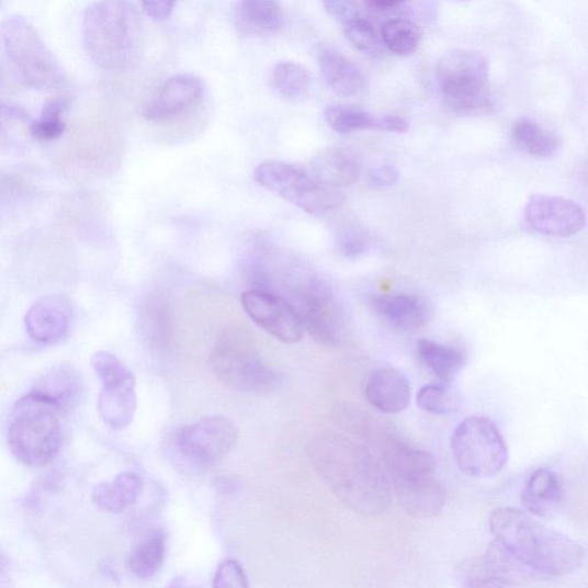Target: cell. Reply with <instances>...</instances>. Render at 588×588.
I'll use <instances>...</instances> for the list:
<instances>
[{"label":"cell","mask_w":588,"mask_h":588,"mask_svg":"<svg viewBox=\"0 0 588 588\" xmlns=\"http://www.w3.org/2000/svg\"><path fill=\"white\" fill-rule=\"evenodd\" d=\"M5 56L19 81L27 88L48 91L64 86L65 71L37 31L26 19L13 15L3 22Z\"/></svg>","instance_id":"obj_8"},{"label":"cell","mask_w":588,"mask_h":588,"mask_svg":"<svg viewBox=\"0 0 588 588\" xmlns=\"http://www.w3.org/2000/svg\"><path fill=\"white\" fill-rule=\"evenodd\" d=\"M436 79L448 108L462 115H476L493 109L489 63L478 52L455 50L441 57Z\"/></svg>","instance_id":"obj_7"},{"label":"cell","mask_w":588,"mask_h":588,"mask_svg":"<svg viewBox=\"0 0 588 588\" xmlns=\"http://www.w3.org/2000/svg\"><path fill=\"white\" fill-rule=\"evenodd\" d=\"M418 406L430 414L446 415L456 407V399L450 384L441 383L427 385L419 391L416 397Z\"/></svg>","instance_id":"obj_35"},{"label":"cell","mask_w":588,"mask_h":588,"mask_svg":"<svg viewBox=\"0 0 588 588\" xmlns=\"http://www.w3.org/2000/svg\"><path fill=\"white\" fill-rule=\"evenodd\" d=\"M398 181L399 171L394 166H378L366 178L368 185L376 190L394 186Z\"/></svg>","instance_id":"obj_38"},{"label":"cell","mask_w":588,"mask_h":588,"mask_svg":"<svg viewBox=\"0 0 588 588\" xmlns=\"http://www.w3.org/2000/svg\"><path fill=\"white\" fill-rule=\"evenodd\" d=\"M371 307L389 326L406 332L422 329L430 318L426 302L410 294H377L371 299Z\"/></svg>","instance_id":"obj_20"},{"label":"cell","mask_w":588,"mask_h":588,"mask_svg":"<svg viewBox=\"0 0 588 588\" xmlns=\"http://www.w3.org/2000/svg\"><path fill=\"white\" fill-rule=\"evenodd\" d=\"M167 534L162 529L146 533L133 547L127 567L137 578L147 580L158 575L166 559Z\"/></svg>","instance_id":"obj_28"},{"label":"cell","mask_w":588,"mask_h":588,"mask_svg":"<svg viewBox=\"0 0 588 588\" xmlns=\"http://www.w3.org/2000/svg\"><path fill=\"white\" fill-rule=\"evenodd\" d=\"M241 306L251 320L285 344H296L305 332L299 312L276 294L263 290L242 293Z\"/></svg>","instance_id":"obj_14"},{"label":"cell","mask_w":588,"mask_h":588,"mask_svg":"<svg viewBox=\"0 0 588 588\" xmlns=\"http://www.w3.org/2000/svg\"><path fill=\"white\" fill-rule=\"evenodd\" d=\"M178 0H140L145 14L154 21L168 20L177 7Z\"/></svg>","instance_id":"obj_39"},{"label":"cell","mask_w":588,"mask_h":588,"mask_svg":"<svg viewBox=\"0 0 588 588\" xmlns=\"http://www.w3.org/2000/svg\"><path fill=\"white\" fill-rule=\"evenodd\" d=\"M512 140L522 151L539 158L554 156L559 146V140L555 135L528 117L514 122Z\"/></svg>","instance_id":"obj_30"},{"label":"cell","mask_w":588,"mask_h":588,"mask_svg":"<svg viewBox=\"0 0 588 588\" xmlns=\"http://www.w3.org/2000/svg\"><path fill=\"white\" fill-rule=\"evenodd\" d=\"M323 3L332 16L344 22L358 15L354 0H323Z\"/></svg>","instance_id":"obj_40"},{"label":"cell","mask_w":588,"mask_h":588,"mask_svg":"<svg viewBox=\"0 0 588 588\" xmlns=\"http://www.w3.org/2000/svg\"><path fill=\"white\" fill-rule=\"evenodd\" d=\"M418 358L430 374L445 384H451L465 364L463 351L430 339L419 341Z\"/></svg>","instance_id":"obj_29"},{"label":"cell","mask_w":588,"mask_h":588,"mask_svg":"<svg viewBox=\"0 0 588 588\" xmlns=\"http://www.w3.org/2000/svg\"><path fill=\"white\" fill-rule=\"evenodd\" d=\"M346 35L360 52H372L377 45V35L373 24L359 15L344 22Z\"/></svg>","instance_id":"obj_36"},{"label":"cell","mask_w":588,"mask_h":588,"mask_svg":"<svg viewBox=\"0 0 588 588\" xmlns=\"http://www.w3.org/2000/svg\"><path fill=\"white\" fill-rule=\"evenodd\" d=\"M325 115L330 128L339 134L376 129L377 117L357 108L332 105Z\"/></svg>","instance_id":"obj_33"},{"label":"cell","mask_w":588,"mask_h":588,"mask_svg":"<svg viewBox=\"0 0 588 588\" xmlns=\"http://www.w3.org/2000/svg\"><path fill=\"white\" fill-rule=\"evenodd\" d=\"M405 0H363L364 5L373 11H387L398 8Z\"/></svg>","instance_id":"obj_43"},{"label":"cell","mask_w":588,"mask_h":588,"mask_svg":"<svg viewBox=\"0 0 588 588\" xmlns=\"http://www.w3.org/2000/svg\"><path fill=\"white\" fill-rule=\"evenodd\" d=\"M214 587H249L248 576L245 574L240 563L236 559H227L218 566Z\"/></svg>","instance_id":"obj_37"},{"label":"cell","mask_w":588,"mask_h":588,"mask_svg":"<svg viewBox=\"0 0 588 588\" xmlns=\"http://www.w3.org/2000/svg\"><path fill=\"white\" fill-rule=\"evenodd\" d=\"M318 61L325 82L337 95L349 98L365 90L368 79L364 71L347 56L325 48Z\"/></svg>","instance_id":"obj_24"},{"label":"cell","mask_w":588,"mask_h":588,"mask_svg":"<svg viewBox=\"0 0 588 588\" xmlns=\"http://www.w3.org/2000/svg\"><path fill=\"white\" fill-rule=\"evenodd\" d=\"M30 392L65 414L80 404L83 395V381L76 368L63 364L42 375Z\"/></svg>","instance_id":"obj_21"},{"label":"cell","mask_w":588,"mask_h":588,"mask_svg":"<svg viewBox=\"0 0 588 588\" xmlns=\"http://www.w3.org/2000/svg\"><path fill=\"white\" fill-rule=\"evenodd\" d=\"M364 394L368 403L380 411L397 414L410 404V384L404 373L394 366H381L365 383Z\"/></svg>","instance_id":"obj_19"},{"label":"cell","mask_w":588,"mask_h":588,"mask_svg":"<svg viewBox=\"0 0 588 588\" xmlns=\"http://www.w3.org/2000/svg\"><path fill=\"white\" fill-rule=\"evenodd\" d=\"M308 456L330 491L365 518L385 513L391 505V482L383 464L364 444L348 436L316 437Z\"/></svg>","instance_id":"obj_1"},{"label":"cell","mask_w":588,"mask_h":588,"mask_svg":"<svg viewBox=\"0 0 588 588\" xmlns=\"http://www.w3.org/2000/svg\"><path fill=\"white\" fill-rule=\"evenodd\" d=\"M210 364L220 383L245 394H269L278 385V374L263 361L251 335L238 327L218 336Z\"/></svg>","instance_id":"obj_6"},{"label":"cell","mask_w":588,"mask_h":588,"mask_svg":"<svg viewBox=\"0 0 588 588\" xmlns=\"http://www.w3.org/2000/svg\"><path fill=\"white\" fill-rule=\"evenodd\" d=\"M380 443L392 488L409 517L427 520L443 511L448 494L437 476L434 456L391 434Z\"/></svg>","instance_id":"obj_4"},{"label":"cell","mask_w":588,"mask_h":588,"mask_svg":"<svg viewBox=\"0 0 588 588\" xmlns=\"http://www.w3.org/2000/svg\"><path fill=\"white\" fill-rule=\"evenodd\" d=\"M310 174L331 188L351 186L361 176L358 157L344 147H330L317 154L310 161Z\"/></svg>","instance_id":"obj_22"},{"label":"cell","mask_w":588,"mask_h":588,"mask_svg":"<svg viewBox=\"0 0 588 588\" xmlns=\"http://www.w3.org/2000/svg\"><path fill=\"white\" fill-rule=\"evenodd\" d=\"M143 488L142 476L125 472L116 475L111 482L95 485L91 493V500L103 511L120 513L136 504Z\"/></svg>","instance_id":"obj_25"},{"label":"cell","mask_w":588,"mask_h":588,"mask_svg":"<svg viewBox=\"0 0 588 588\" xmlns=\"http://www.w3.org/2000/svg\"><path fill=\"white\" fill-rule=\"evenodd\" d=\"M527 225L535 233L569 237L586 226L583 208L575 202L558 195L533 194L524 208Z\"/></svg>","instance_id":"obj_15"},{"label":"cell","mask_w":588,"mask_h":588,"mask_svg":"<svg viewBox=\"0 0 588 588\" xmlns=\"http://www.w3.org/2000/svg\"><path fill=\"white\" fill-rule=\"evenodd\" d=\"M451 450L459 470L474 478L498 475L508 461L504 436L485 416L464 419L453 431Z\"/></svg>","instance_id":"obj_9"},{"label":"cell","mask_w":588,"mask_h":588,"mask_svg":"<svg viewBox=\"0 0 588 588\" xmlns=\"http://www.w3.org/2000/svg\"><path fill=\"white\" fill-rule=\"evenodd\" d=\"M82 29L86 52L102 69L127 70L142 56L144 27L129 0H98L87 9Z\"/></svg>","instance_id":"obj_3"},{"label":"cell","mask_w":588,"mask_h":588,"mask_svg":"<svg viewBox=\"0 0 588 588\" xmlns=\"http://www.w3.org/2000/svg\"><path fill=\"white\" fill-rule=\"evenodd\" d=\"M531 570L514 558L500 543L494 541L482 556L464 561L457 567L464 586H507L524 579Z\"/></svg>","instance_id":"obj_16"},{"label":"cell","mask_w":588,"mask_h":588,"mask_svg":"<svg viewBox=\"0 0 588 588\" xmlns=\"http://www.w3.org/2000/svg\"><path fill=\"white\" fill-rule=\"evenodd\" d=\"M92 366L103 385L97 402L102 420L114 430L127 428L137 408L134 374L124 362L106 351L93 358Z\"/></svg>","instance_id":"obj_11"},{"label":"cell","mask_w":588,"mask_h":588,"mask_svg":"<svg viewBox=\"0 0 588 588\" xmlns=\"http://www.w3.org/2000/svg\"><path fill=\"white\" fill-rule=\"evenodd\" d=\"M237 440L235 425L225 416L214 415L181 428L176 446L186 461L206 467L227 457Z\"/></svg>","instance_id":"obj_12"},{"label":"cell","mask_w":588,"mask_h":588,"mask_svg":"<svg viewBox=\"0 0 588 588\" xmlns=\"http://www.w3.org/2000/svg\"><path fill=\"white\" fill-rule=\"evenodd\" d=\"M205 86L201 78L179 74L165 81L147 100L142 114L152 122L176 120L197 106L203 100Z\"/></svg>","instance_id":"obj_17"},{"label":"cell","mask_w":588,"mask_h":588,"mask_svg":"<svg viewBox=\"0 0 588 588\" xmlns=\"http://www.w3.org/2000/svg\"><path fill=\"white\" fill-rule=\"evenodd\" d=\"M61 411L29 392L14 406L8 430L12 454L29 467H43L60 452L64 432Z\"/></svg>","instance_id":"obj_5"},{"label":"cell","mask_w":588,"mask_h":588,"mask_svg":"<svg viewBox=\"0 0 588 588\" xmlns=\"http://www.w3.org/2000/svg\"><path fill=\"white\" fill-rule=\"evenodd\" d=\"M66 109L67 102L63 98L47 101L38 118L32 122V136L39 142H52L59 138L66 129L64 120Z\"/></svg>","instance_id":"obj_34"},{"label":"cell","mask_w":588,"mask_h":588,"mask_svg":"<svg viewBox=\"0 0 588 588\" xmlns=\"http://www.w3.org/2000/svg\"><path fill=\"white\" fill-rule=\"evenodd\" d=\"M285 15L278 0H239L236 10L238 30L245 35H265L279 32Z\"/></svg>","instance_id":"obj_26"},{"label":"cell","mask_w":588,"mask_h":588,"mask_svg":"<svg viewBox=\"0 0 588 588\" xmlns=\"http://www.w3.org/2000/svg\"><path fill=\"white\" fill-rule=\"evenodd\" d=\"M382 38L392 54L408 57L418 52L423 38V32L412 21L394 19L383 24Z\"/></svg>","instance_id":"obj_32"},{"label":"cell","mask_w":588,"mask_h":588,"mask_svg":"<svg viewBox=\"0 0 588 588\" xmlns=\"http://www.w3.org/2000/svg\"><path fill=\"white\" fill-rule=\"evenodd\" d=\"M341 252L347 257H357L363 253L365 244L358 237H350L340 244Z\"/></svg>","instance_id":"obj_42"},{"label":"cell","mask_w":588,"mask_h":588,"mask_svg":"<svg viewBox=\"0 0 588 588\" xmlns=\"http://www.w3.org/2000/svg\"><path fill=\"white\" fill-rule=\"evenodd\" d=\"M23 323L29 336L38 344H56L71 328V305L59 294H50L31 306Z\"/></svg>","instance_id":"obj_18"},{"label":"cell","mask_w":588,"mask_h":588,"mask_svg":"<svg viewBox=\"0 0 588 588\" xmlns=\"http://www.w3.org/2000/svg\"><path fill=\"white\" fill-rule=\"evenodd\" d=\"M489 530L495 541L534 574L567 576L583 565L585 552L580 545L529 512L498 508L489 517Z\"/></svg>","instance_id":"obj_2"},{"label":"cell","mask_w":588,"mask_h":588,"mask_svg":"<svg viewBox=\"0 0 588 588\" xmlns=\"http://www.w3.org/2000/svg\"><path fill=\"white\" fill-rule=\"evenodd\" d=\"M255 179L259 185L279 195L304 212L320 216L346 202L338 189L318 182L305 170L280 161H267L257 167Z\"/></svg>","instance_id":"obj_10"},{"label":"cell","mask_w":588,"mask_h":588,"mask_svg":"<svg viewBox=\"0 0 588 588\" xmlns=\"http://www.w3.org/2000/svg\"><path fill=\"white\" fill-rule=\"evenodd\" d=\"M408 129L407 120L398 115H384L376 120L375 131L378 132L405 134Z\"/></svg>","instance_id":"obj_41"},{"label":"cell","mask_w":588,"mask_h":588,"mask_svg":"<svg viewBox=\"0 0 588 588\" xmlns=\"http://www.w3.org/2000/svg\"><path fill=\"white\" fill-rule=\"evenodd\" d=\"M138 328L143 339L155 350H165L171 339V318L165 298L154 294L139 307Z\"/></svg>","instance_id":"obj_27"},{"label":"cell","mask_w":588,"mask_h":588,"mask_svg":"<svg viewBox=\"0 0 588 588\" xmlns=\"http://www.w3.org/2000/svg\"><path fill=\"white\" fill-rule=\"evenodd\" d=\"M565 498L559 477L550 470H538L531 475L522 493V505L533 517L550 519Z\"/></svg>","instance_id":"obj_23"},{"label":"cell","mask_w":588,"mask_h":588,"mask_svg":"<svg viewBox=\"0 0 588 588\" xmlns=\"http://www.w3.org/2000/svg\"><path fill=\"white\" fill-rule=\"evenodd\" d=\"M310 72L302 65L283 61L272 72V86L275 92L289 102H299L307 97L312 88Z\"/></svg>","instance_id":"obj_31"},{"label":"cell","mask_w":588,"mask_h":588,"mask_svg":"<svg viewBox=\"0 0 588 588\" xmlns=\"http://www.w3.org/2000/svg\"><path fill=\"white\" fill-rule=\"evenodd\" d=\"M298 312L305 329L318 344L335 348L344 340L348 327L344 312L324 281H310L301 293Z\"/></svg>","instance_id":"obj_13"}]
</instances>
